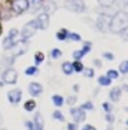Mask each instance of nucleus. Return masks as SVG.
Returning <instances> with one entry per match:
<instances>
[{
  "label": "nucleus",
  "instance_id": "1",
  "mask_svg": "<svg viewBox=\"0 0 128 130\" xmlns=\"http://www.w3.org/2000/svg\"><path fill=\"white\" fill-rule=\"evenodd\" d=\"M128 28V14L124 10H121L116 13L111 18L109 21V30L114 34H121L126 31Z\"/></svg>",
  "mask_w": 128,
  "mask_h": 130
},
{
  "label": "nucleus",
  "instance_id": "2",
  "mask_svg": "<svg viewBox=\"0 0 128 130\" xmlns=\"http://www.w3.org/2000/svg\"><path fill=\"white\" fill-rule=\"evenodd\" d=\"M64 6L67 10L73 13H83L85 10V4L83 0H65Z\"/></svg>",
  "mask_w": 128,
  "mask_h": 130
},
{
  "label": "nucleus",
  "instance_id": "3",
  "mask_svg": "<svg viewBox=\"0 0 128 130\" xmlns=\"http://www.w3.org/2000/svg\"><path fill=\"white\" fill-rule=\"evenodd\" d=\"M11 9L15 14H21L29 9V0H13Z\"/></svg>",
  "mask_w": 128,
  "mask_h": 130
},
{
  "label": "nucleus",
  "instance_id": "4",
  "mask_svg": "<svg viewBox=\"0 0 128 130\" xmlns=\"http://www.w3.org/2000/svg\"><path fill=\"white\" fill-rule=\"evenodd\" d=\"M36 24H35V21L32 20V21H29L28 24H25L24 25V28H23V30H21V36H23V39L24 40H27V39H29V38H32L33 35L35 34L36 31Z\"/></svg>",
  "mask_w": 128,
  "mask_h": 130
},
{
  "label": "nucleus",
  "instance_id": "5",
  "mask_svg": "<svg viewBox=\"0 0 128 130\" xmlns=\"http://www.w3.org/2000/svg\"><path fill=\"white\" fill-rule=\"evenodd\" d=\"M109 21H111V18L106 14H100L97 19V26L98 29L102 32H107L109 30Z\"/></svg>",
  "mask_w": 128,
  "mask_h": 130
},
{
  "label": "nucleus",
  "instance_id": "6",
  "mask_svg": "<svg viewBox=\"0 0 128 130\" xmlns=\"http://www.w3.org/2000/svg\"><path fill=\"white\" fill-rule=\"evenodd\" d=\"M10 50L13 51V56H19V55L24 54L28 50V44H27V41L24 39L23 40H18V41H15V44L13 45V48Z\"/></svg>",
  "mask_w": 128,
  "mask_h": 130
},
{
  "label": "nucleus",
  "instance_id": "7",
  "mask_svg": "<svg viewBox=\"0 0 128 130\" xmlns=\"http://www.w3.org/2000/svg\"><path fill=\"white\" fill-rule=\"evenodd\" d=\"M1 78H3V81L6 84H15L18 79V73L15 69H6L3 73Z\"/></svg>",
  "mask_w": 128,
  "mask_h": 130
},
{
  "label": "nucleus",
  "instance_id": "8",
  "mask_svg": "<svg viewBox=\"0 0 128 130\" xmlns=\"http://www.w3.org/2000/svg\"><path fill=\"white\" fill-rule=\"evenodd\" d=\"M34 21H35L38 29L45 30V29H48V26H49V15L45 14V13H43V14L38 15V18H36Z\"/></svg>",
  "mask_w": 128,
  "mask_h": 130
},
{
  "label": "nucleus",
  "instance_id": "9",
  "mask_svg": "<svg viewBox=\"0 0 128 130\" xmlns=\"http://www.w3.org/2000/svg\"><path fill=\"white\" fill-rule=\"evenodd\" d=\"M8 99L11 104H18L21 100V90L20 89H13L8 93Z\"/></svg>",
  "mask_w": 128,
  "mask_h": 130
},
{
  "label": "nucleus",
  "instance_id": "10",
  "mask_svg": "<svg viewBox=\"0 0 128 130\" xmlns=\"http://www.w3.org/2000/svg\"><path fill=\"white\" fill-rule=\"evenodd\" d=\"M70 114L73 116V119L77 121V123H80L85 119V113H84V109L82 108H73L70 110Z\"/></svg>",
  "mask_w": 128,
  "mask_h": 130
},
{
  "label": "nucleus",
  "instance_id": "11",
  "mask_svg": "<svg viewBox=\"0 0 128 130\" xmlns=\"http://www.w3.org/2000/svg\"><path fill=\"white\" fill-rule=\"evenodd\" d=\"M43 91V86L39 83H30L29 85V93L33 96H39Z\"/></svg>",
  "mask_w": 128,
  "mask_h": 130
},
{
  "label": "nucleus",
  "instance_id": "12",
  "mask_svg": "<svg viewBox=\"0 0 128 130\" xmlns=\"http://www.w3.org/2000/svg\"><path fill=\"white\" fill-rule=\"evenodd\" d=\"M42 9H44V11H45V14H53V13H55V10H57V5H55V3H53V1H48L45 5H43L42 6Z\"/></svg>",
  "mask_w": 128,
  "mask_h": 130
},
{
  "label": "nucleus",
  "instance_id": "13",
  "mask_svg": "<svg viewBox=\"0 0 128 130\" xmlns=\"http://www.w3.org/2000/svg\"><path fill=\"white\" fill-rule=\"evenodd\" d=\"M42 0H29V8L32 13H36L39 9H42Z\"/></svg>",
  "mask_w": 128,
  "mask_h": 130
},
{
  "label": "nucleus",
  "instance_id": "14",
  "mask_svg": "<svg viewBox=\"0 0 128 130\" xmlns=\"http://www.w3.org/2000/svg\"><path fill=\"white\" fill-rule=\"evenodd\" d=\"M34 126L35 129H39V130H43V126H44V120H43V116L40 115V113L35 114V118H34Z\"/></svg>",
  "mask_w": 128,
  "mask_h": 130
},
{
  "label": "nucleus",
  "instance_id": "15",
  "mask_svg": "<svg viewBox=\"0 0 128 130\" xmlns=\"http://www.w3.org/2000/svg\"><path fill=\"white\" fill-rule=\"evenodd\" d=\"M121 94H122V91H121L119 88H113L109 93V98H111L112 101H118L121 99Z\"/></svg>",
  "mask_w": 128,
  "mask_h": 130
},
{
  "label": "nucleus",
  "instance_id": "16",
  "mask_svg": "<svg viewBox=\"0 0 128 130\" xmlns=\"http://www.w3.org/2000/svg\"><path fill=\"white\" fill-rule=\"evenodd\" d=\"M62 70H63V73L65 75H70V74L74 71V70H73V66H72L70 63H64V64L62 65Z\"/></svg>",
  "mask_w": 128,
  "mask_h": 130
},
{
  "label": "nucleus",
  "instance_id": "17",
  "mask_svg": "<svg viewBox=\"0 0 128 130\" xmlns=\"http://www.w3.org/2000/svg\"><path fill=\"white\" fill-rule=\"evenodd\" d=\"M111 81H112V79H109L107 75L99 76V79H98V83H99L102 86H108V85H111Z\"/></svg>",
  "mask_w": 128,
  "mask_h": 130
},
{
  "label": "nucleus",
  "instance_id": "18",
  "mask_svg": "<svg viewBox=\"0 0 128 130\" xmlns=\"http://www.w3.org/2000/svg\"><path fill=\"white\" fill-rule=\"evenodd\" d=\"M14 44H15V41H14L13 39H10L9 36H8V38H5V39H4V41H3V46H4V49H11Z\"/></svg>",
  "mask_w": 128,
  "mask_h": 130
},
{
  "label": "nucleus",
  "instance_id": "19",
  "mask_svg": "<svg viewBox=\"0 0 128 130\" xmlns=\"http://www.w3.org/2000/svg\"><path fill=\"white\" fill-rule=\"evenodd\" d=\"M53 103L57 106H62L63 105V98L60 95H53Z\"/></svg>",
  "mask_w": 128,
  "mask_h": 130
},
{
  "label": "nucleus",
  "instance_id": "20",
  "mask_svg": "<svg viewBox=\"0 0 128 130\" xmlns=\"http://www.w3.org/2000/svg\"><path fill=\"white\" fill-rule=\"evenodd\" d=\"M24 109H25V110H28V111L34 110V109H35V101H33V100L27 101V103H25V105H24Z\"/></svg>",
  "mask_w": 128,
  "mask_h": 130
},
{
  "label": "nucleus",
  "instance_id": "21",
  "mask_svg": "<svg viewBox=\"0 0 128 130\" xmlns=\"http://www.w3.org/2000/svg\"><path fill=\"white\" fill-rule=\"evenodd\" d=\"M98 3L102 6H104V8H109V6H112L113 4L116 3V0H98Z\"/></svg>",
  "mask_w": 128,
  "mask_h": 130
},
{
  "label": "nucleus",
  "instance_id": "22",
  "mask_svg": "<svg viewBox=\"0 0 128 130\" xmlns=\"http://www.w3.org/2000/svg\"><path fill=\"white\" fill-rule=\"evenodd\" d=\"M67 38L73 40V41H80V35L79 34H75V32H68Z\"/></svg>",
  "mask_w": 128,
  "mask_h": 130
},
{
  "label": "nucleus",
  "instance_id": "23",
  "mask_svg": "<svg viewBox=\"0 0 128 130\" xmlns=\"http://www.w3.org/2000/svg\"><path fill=\"white\" fill-rule=\"evenodd\" d=\"M67 35H68V31H67L65 29H62L60 31L57 32V39H59V40H65V39H67Z\"/></svg>",
  "mask_w": 128,
  "mask_h": 130
},
{
  "label": "nucleus",
  "instance_id": "24",
  "mask_svg": "<svg viewBox=\"0 0 128 130\" xmlns=\"http://www.w3.org/2000/svg\"><path fill=\"white\" fill-rule=\"evenodd\" d=\"M36 73H38V68H36V66H30V68H28V69L25 70V74H27L28 76L35 75Z\"/></svg>",
  "mask_w": 128,
  "mask_h": 130
},
{
  "label": "nucleus",
  "instance_id": "25",
  "mask_svg": "<svg viewBox=\"0 0 128 130\" xmlns=\"http://www.w3.org/2000/svg\"><path fill=\"white\" fill-rule=\"evenodd\" d=\"M72 66H73V70H74V71H78V73H79V71L83 70V64L80 63L79 60H75V63L72 64Z\"/></svg>",
  "mask_w": 128,
  "mask_h": 130
},
{
  "label": "nucleus",
  "instance_id": "26",
  "mask_svg": "<svg viewBox=\"0 0 128 130\" xmlns=\"http://www.w3.org/2000/svg\"><path fill=\"white\" fill-rule=\"evenodd\" d=\"M18 35H19V31H18L16 29H11V30L9 31V35H8V36H9L10 39H13L14 41H18Z\"/></svg>",
  "mask_w": 128,
  "mask_h": 130
},
{
  "label": "nucleus",
  "instance_id": "27",
  "mask_svg": "<svg viewBox=\"0 0 128 130\" xmlns=\"http://www.w3.org/2000/svg\"><path fill=\"white\" fill-rule=\"evenodd\" d=\"M84 55H85V54L83 53V50H75V51L73 53V58H74L75 60H80Z\"/></svg>",
  "mask_w": 128,
  "mask_h": 130
},
{
  "label": "nucleus",
  "instance_id": "28",
  "mask_svg": "<svg viewBox=\"0 0 128 130\" xmlns=\"http://www.w3.org/2000/svg\"><path fill=\"white\" fill-rule=\"evenodd\" d=\"M62 56V51L59 50V49H53L52 50V58L53 59H58V58H60Z\"/></svg>",
  "mask_w": 128,
  "mask_h": 130
},
{
  "label": "nucleus",
  "instance_id": "29",
  "mask_svg": "<svg viewBox=\"0 0 128 130\" xmlns=\"http://www.w3.org/2000/svg\"><path fill=\"white\" fill-rule=\"evenodd\" d=\"M34 60H35V64L36 65L40 64V63L44 60V55H43L42 53H36V54H35V59H34Z\"/></svg>",
  "mask_w": 128,
  "mask_h": 130
},
{
  "label": "nucleus",
  "instance_id": "30",
  "mask_svg": "<svg viewBox=\"0 0 128 130\" xmlns=\"http://www.w3.org/2000/svg\"><path fill=\"white\" fill-rule=\"evenodd\" d=\"M119 70H121V73H123V74H127L128 73V61H123L121 66H119Z\"/></svg>",
  "mask_w": 128,
  "mask_h": 130
},
{
  "label": "nucleus",
  "instance_id": "31",
  "mask_svg": "<svg viewBox=\"0 0 128 130\" xmlns=\"http://www.w3.org/2000/svg\"><path fill=\"white\" fill-rule=\"evenodd\" d=\"M107 76H108L109 79H117V78H118V73H117L116 70H108Z\"/></svg>",
  "mask_w": 128,
  "mask_h": 130
},
{
  "label": "nucleus",
  "instance_id": "32",
  "mask_svg": "<svg viewBox=\"0 0 128 130\" xmlns=\"http://www.w3.org/2000/svg\"><path fill=\"white\" fill-rule=\"evenodd\" d=\"M53 118H54V119H57V120H59V121H64V116H63V114L60 113V111H54Z\"/></svg>",
  "mask_w": 128,
  "mask_h": 130
},
{
  "label": "nucleus",
  "instance_id": "33",
  "mask_svg": "<svg viewBox=\"0 0 128 130\" xmlns=\"http://www.w3.org/2000/svg\"><path fill=\"white\" fill-rule=\"evenodd\" d=\"M84 75L88 76V78H93V76H94V70L91 69V68H88V69L84 70Z\"/></svg>",
  "mask_w": 128,
  "mask_h": 130
},
{
  "label": "nucleus",
  "instance_id": "34",
  "mask_svg": "<svg viewBox=\"0 0 128 130\" xmlns=\"http://www.w3.org/2000/svg\"><path fill=\"white\" fill-rule=\"evenodd\" d=\"M91 46H92V44L91 43H84V45H83V53L84 54H87V53H89L91 51Z\"/></svg>",
  "mask_w": 128,
  "mask_h": 130
},
{
  "label": "nucleus",
  "instance_id": "35",
  "mask_svg": "<svg viewBox=\"0 0 128 130\" xmlns=\"http://www.w3.org/2000/svg\"><path fill=\"white\" fill-rule=\"evenodd\" d=\"M75 100H77V96L75 95H72V96H69L67 99V103H68V105H74Z\"/></svg>",
  "mask_w": 128,
  "mask_h": 130
},
{
  "label": "nucleus",
  "instance_id": "36",
  "mask_svg": "<svg viewBox=\"0 0 128 130\" xmlns=\"http://www.w3.org/2000/svg\"><path fill=\"white\" fill-rule=\"evenodd\" d=\"M103 109H104L107 113H111V111H112V105H111L109 103H104V104H103Z\"/></svg>",
  "mask_w": 128,
  "mask_h": 130
},
{
  "label": "nucleus",
  "instance_id": "37",
  "mask_svg": "<svg viewBox=\"0 0 128 130\" xmlns=\"http://www.w3.org/2000/svg\"><path fill=\"white\" fill-rule=\"evenodd\" d=\"M82 109H88V110H92V109H93V105H92V103H91V101H88V103H84V104H83Z\"/></svg>",
  "mask_w": 128,
  "mask_h": 130
},
{
  "label": "nucleus",
  "instance_id": "38",
  "mask_svg": "<svg viewBox=\"0 0 128 130\" xmlns=\"http://www.w3.org/2000/svg\"><path fill=\"white\" fill-rule=\"evenodd\" d=\"M106 120H107L108 123H113V121H114V116H113L111 113H107V115H106Z\"/></svg>",
  "mask_w": 128,
  "mask_h": 130
},
{
  "label": "nucleus",
  "instance_id": "39",
  "mask_svg": "<svg viewBox=\"0 0 128 130\" xmlns=\"http://www.w3.org/2000/svg\"><path fill=\"white\" fill-rule=\"evenodd\" d=\"M103 56H104L107 60H113V58H114L112 53H104V54H103Z\"/></svg>",
  "mask_w": 128,
  "mask_h": 130
},
{
  "label": "nucleus",
  "instance_id": "40",
  "mask_svg": "<svg viewBox=\"0 0 128 130\" xmlns=\"http://www.w3.org/2000/svg\"><path fill=\"white\" fill-rule=\"evenodd\" d=\"M25 125H27L28 130H34V129H35L34 124H33V123H30V121H25Z\"/></svg>",
  "mask_w": 128,
  "mask_h": 130
},
{
  "label": "nucleus",
  "instance_id": "41",
  "mask_svg": "<svg viewBox=\"0 0 128 130\" xmlns=\"http://www.w3.org/2000/svg\"><path fill=\"white\" fill-rule=\"evenodd\" d=\"M68 130H78V125H75V124H68Z\"/></svg>",
  "mask_w": 128,
  "mask_h": 130
},
{
  "label": "nucleus",
  "instance_id": "42",
  "mask_svg": "<svg viewBox=\"0 0 128 130\" xmlns=\"http://www.w3.org/2000/svg\"><path fill=\"white\" fill-rule=\"evenodd\" d=\"M83 130H96V129H94L92 125H85V126L83 128Z\"/></svg>",
  "mask_w": 128,
  "mask_h": 130
},
{
  "label": "nucleus",
  "instance_id": "43",
  "mask_svg": "<svg viewBox=\"0 0 128 130\" xmlns=\"http://www.w3.org/2000/svg\"><path fill=\"white\" fill-rule=\"evenodd\" d=\"M94 64H96L98 68H100V66H102V63H100L99 60H94Z\"/></svg>",
  "mask_w": 128,
  "mask_h": 130
},
{
  "label": "nucleus",
  "instance_id": "44",
  "mask_svg": "<svg viewBox=\"0 0 128 130\" xmlns=\"http://www.w3.org/2000/svg\"><path fill=\"white\" fill-rule=\"evenodd\" d=\"M3 125V118H1V115H0V126Z\"/></svg>",
  "mask_w": 128,
  "mask_h": 130
},
{
  "label": "nucleus",
  "instance_id": "45",
  "mask_svg": "<svg viewBox=\"0 0 128 130\" xmlns=\"http://www.w3.org/2000/svg\"><path fill=\"white\" fill-rule=\"evenodd\" d=\"M0 34H1V25H0Z\"/></svg>",
  "mask_w": 128,
  "mask_h": 130
},
{
  "label": "nucleus",
  "instance_id": "46",
  "mask_svg": "<svg viewBox=\"0 0 128 130\" xmlns=\"http://www.w3.org/2000/svg\"><path fill=\"white\" fill-rule=\"evenodd\" d=\"M0 130H6V129H0Z\"/></svg>",
  "mask_w": 128,
  "mask_h": 130
}]
</instances>
